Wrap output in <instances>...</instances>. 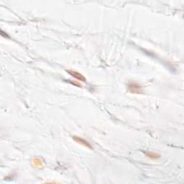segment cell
<instances>
[{
    "mask_svg": "<svg viewBox=\"0 0 184 184\" xmlns=\"http://www.w3.org/2000/svg\"><path fill=\"white\" fill-rule=\"evenodd\" d=\"M128 91L132 94H141L143 92L142 86L134 82H131L128 84Z\"/></svg>",
    "mask_w": 184,
    "mask_h": 184,
    "instance_id": "6da1fadb",
    "label": "cell"
},
{
    "mask_svg": "<svg viewBox=\"0 0 184 184\" xmlns=\"http://www.w3.org/2000/svg\"><path fill=\"white\" fill-rule=\"evenodd\" d=\"M67 73L68 74H70L71 76H72V77H74V79L79 80V81L85 82L86 80V78L82 75L81 74H80L78 71H72V70H69V71H66Z\"/></svg>",
    "mask_w": 184,
    "mask_h": 184,
    "instance_id": "7a4b0ae2",
    "label": "cell"
},
{
    "mask_svg": "<svg viewBox=\"0 0 184 184\" xmlns=\"http://www.w3.org/2000/svg\"><path fill=\"white\" fill-rule=\"evenodd\" d=\"M73 139L75 140L76 143L80 144V145H83V146L88 147V148L89 149H93L92 145H90V143H89V142H87L86 140L83 139L82 137H77V136H74L73 137Z\"/></svg>",
    "mask_w": 184,
    "mask_h": 184,
    "instance_id": "3957f363",
    "label": "cell"
},
{
    "mask_svg": "<svg viewBox=\"0 0 184 184\" xmlns=\"http://www.w3.org/2000/svg\"><path fill=\"white\" fill-rule=\"evenodd\" d=\"M144 153L145 154V155H146L147 157L150 158V159H152V160L158 159V158H160L159 155L155 153V152H145Z\"/></svg>",
    "mask_w": 184,
    "mask_h": 184,
    "instance_id": "277c9868",
    "label": "cell"
},
{
    "mask_svg": "<svg viewBox=\"0 0 184 184\" xmlns=\"http://www.w3.org/2000/svg\"><path fill=\"white\" fill-rule=\"evenodd\" d=\"M32 163L35 167H41L43 165V162L39 158H35L34 159H32Z\"/></svg>",
    "mask_w": 184,
    "mask_h": 184,
    "instance_id": "5b68a950",
    "label": "cell"
}]
</instances>
